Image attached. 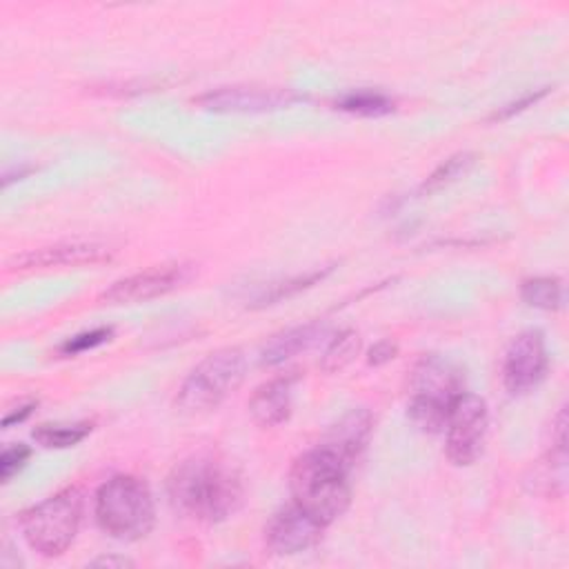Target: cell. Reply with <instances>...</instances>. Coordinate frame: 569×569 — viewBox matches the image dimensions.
I'll return each mask as SVG.
<instances>
[{
    "instance_id": "52a82bcc",
    "label": "cell",
    "mask_w": 569,
    "mask_h": 569,
    "mask_svg": "<svg viewBox=\"0 0 569 569\" xmlns=\"http://www.w3.org/2000/svg\"><path fill=\"white\" fill-rule=\"evenodd\" d=\"M487 427H489V409L485 398L462 391L453 400L447 416V425H445L447 458L456 467L473 465L482 456Z\"/></svg>"
},
{
    "instance_id": "9a60e30c",
    "label": "cell",
    "mask_w": 569,
    "mask_h": 569,
    "mask_svg": "<svg viewBox=\"0 0 569 569\" xmlns=\"http://www.w3.org/2000/svg\"><path fill=\"white\" fill-rule=\"evenodd\" d=\"M329 331V327L325 322H305V325H298V327H291V329H284L280 333H273L262 351H260V362L264 367H276V365H282L284 360L311 349L325 333Z\"/></svg>"
},
{
    "instance_id": "30bf717a",
    "label": "cell",
    "mask_w": 569,
    "mask_h": 569,
    "mask_svg": "<svg viewBox=\"0 0 569 569\" xmlns=\"http://www.w3.org/2000/svg\"><path fill=\"white\" fill-rule=\"evenodd\" d=\"M191 276H193V267L184 264V262L151 267V269H144L133 276L116 280L109 289L102 291L100 302H104V305L144 302V300L164 296L173 289H180L184 282L191 280Z\"/></svg>"
},
{
    "instance_id": "cb8c5ba5",
    "label": "cell",
    "mask_w": 569,
    "mask_h": 569,
    "mask_svg": "<svg viewBox=\"0 0 569 569\" xmlns=\"http://www.w3.org/2000/svg\"><path fill=\"white\" fill-rule=\"evenodd\" d=\"M547 93H549V87H542V89L529 91V93H525L522 98L511 100V102H507L505 107H500V109L491 116V120H507V118H511V116H516V113H520V111H525V109L533 107V104H536L540 98H545Z\"/></svg>"
},
{
    "instance_id": "7c38bea8",
    "label": "cell",
    "mask_w": 569,
    "mask_h": 569,
    "mask_svg": "<svg viewBox=\"0 0 569 569\" xmlns=\"http://www.w3.org/2000/svg\"><path fill=\"white\" fill-rule=\"evenodd\" d=\"M113 247L96 240H73L60 242L42 249L24 251L7 262L11 271H29V269H49V267H82L98 264L111 260Z\"/></svg>"
},
{
    "instance_id": "e0dca14e",
    "label": "cell",
    "mask_w": 569,
    "mask_h": 569,
    "mask_svg": "<svg viewBox=\"0 0 569 569\" xmlns=\"http://www.w3.org/2000/svg\"><path fill=\"white\" fill-rule=\"evenodd\" d=\"M336 109L353 113V116H362V118H380L387 116L396 109L393 98H389L382 91H373V89H360V91H349L345 96H340L336 102Z\"/></svg>"
},
{
    "instance_id": "5bb4252c",
    "label": "cell",
    "mask_w": 569,
    "mask_h": 569,
    "mask_svg": "<svg viewBox=\"0 0 569 569\" xmlns=\"http://www.w3.org/2000/svg\"><path fill=\"white\" fill-rule=\"evenodd\" d=\"M293 376H278L260 387L249 398V413L260 427H278L291 416V396H293Z\"/></svg>"
},
{
    "instance_id": "4316f807",
    "label": "cell",
    "mask_w": 569,
    "mask_h": 569,
    "mask_svg": "<svg viewBox=\"0 0 569 569\" xmlns=\"http://www.w3.org/2000/svg\"><path fill=\"white\" fill-rule=\"evenodd\" d=\"M89 567H109V569H120V567H133V560L124 556H100L89 562Z\"/></svg>"
},
{
    "instance_id": "d4e9b609",
    "label": "cell",
    "mask_w": 569,
    "mask_h": 569,
    "mask_svg": "<svg viewBox=\"0 0 569 569\" xmlns=\"http://www.w3.org/2000/svg\"><path fill=\"white\" fill-rule=\"evenodd\" d=\"M398 353V345L391 340H380L376 342L369 351H367V365L371 367H382L387 362H391Z\"/></svg>"
},
{
    "instance_id": "ffe728a7",
    "label": "cell",
    "mask_w": 569,
    "mask_h": 569,
    "mask_svg": "<svg viewBox=\"0 0 569 569\" xmlns=\"http://www.w3.org/2000/svg\"><path fill=\"white\" fill-rule=\"evenodd\" d=\"M476 162V153L471 151H460V153H453L449 156L445 162H440L427 178L425 182L420 184L418 193L420 196H427V193H433V191H440L442 187L456 182L458 178H462Z\"/></svg>"
},
{
    "instance_id": "8992f818",
    "label": "cell",
    "mask_w": 569,
    "mask_h": 569,
    "mask_svg": "<svg viewBox=\"0 0 569 569\" xmlns=\"http://www.w3.org/2000/svg\"><path fill=\"white\" fill-rule=\"evenodd\" d=\"M82 496L78 489H64L47 500L29 507L20 516L24 542L44 558L64 553L80 527Z\"/></svg>"
},
{
    "instance_id": "d6986e66",
    "label": "cell",
    "mask_w": 569,
    "mask_h": 569,
    "mask_svg": "<svg viewBox=\"0 0 569 569\" xmlns=\"http://www.w3.org/2000/svg\"><path fill=\"white\" fill-rule=\"evenodd\" d=\"M520 298L542 311H556L562 307V284L558 278L551 276H536L520 284Z\"/></svg>"
},
{
    "instance_id": "277c9868",
    "label": "cell",
    "mask_w": 569,
    "mask_h": 569,
    "mask_svg": "<svg viewBox=\"0 0 569 569\" xmlns=\"http://www.w3.org/2000/svg\"><path fill=\"white\" fill-rule=\"evenodd\" d=\"M409 391L407 416L411 425L422 433H440L453 400L462 393V373L451 360L427 353L411 369Z\"/></svg>"
},
{
    "instance_id": "3957f363",
    "label": "cell",
    "mask_w": 569,
    "mask_h": 569,
    "mask_svg": "<svg viewBox=\"0 0 569 569\" xmlns=\"http://www.w3.org/2000/svg\"><path fill=\"white\" fill-rule=\"evenodd\" d=\"M93 516L98 527L124 542L144 538L156 522L153 496L144 480L118 473L104 480L93 498Z\"/></svg>"
},
{
    "instance_id": "6da1fadb",
    "label": "cell",
    "mask_w": 569,
    "mask_h": 569,
    "mask_svg": "<svg viewBox=\"0 0 569 569\" xmlns=\"http://www.w3.org/2000/svg\"><path fill=\"white\" fill-rule=\"evenodd\" d=\"M167 496L176 511L207 525H218L240 511L244 482L216 453H196L178 462L167 478Z\"/></svg>"
},
{
    "instance_id": "ba28073f",
    "label": "cell",
    "mask_w": 569,
    "mask_h": 569,
    "mask_svg": "<svg viewBox=\"0 0 569 569\" xmlns=\"http://www.w3.org/2000/svg\"><path fill=\"white\" fill-rule=\"evenodd\" d=\"M293 89L284 87H256V84H233V87H218L204 91L196 98V102L213 113H269L289 109L296 102H302Z\"/></svg>"
},
{
    "instance_id": "9c48e42d",
    "label": "cell",
    "mask_w": 569,
    "mask_h": 569,
    "mask_svg": "<svg viewBox=\"0 0 569 569\" xmlns=\"http://www.w3.org/2000/svg\"><path fill=\"white\" fill-rule=\"evenodd\" d=\"M547 367L545 336L538 329H527L518 333L505 351L502 385L511 396H525L545 380Z\"/></svg>"
},
{
    "instance_id": "4fadbf2b",
    "label": "cell",
    "mask_w": 569,
    "mask_h": 569,
    "mask_svg": "<svg viewBox=\"0 0 569 569\" xmlns=\"http://www.w3.org/2000/svg\"><path fill=\"white\" fill-rule=\"evenodd\" d=\"M371 431H373V416L369 409L360 407V409L347 411L338 422H333L318 445L329 449L340 460L353 467L360 453L365 451V447L369 445Z\"/></svg>"
},
{
    "instance_id": "2e32d148",
    "label": "cell",
    "mask_w": 569,
    "mask_h": 569,
    "mask_svg": "<svg viewBox=\"0 0 569 569\" xmlns=\"http://www.w3.org/2000/svg\"><path fill=\"white\" fill-rule=\"evenodd\" d=\"M333 271V264L329 267H320V269H311V271H305V273H298L293 278H287V280H280V282H273L269 284L264 291H260L251 307L260 309V307H267V305H276V302H282L305 289H311L313 284H318L320 280H325L329 273Z\"/></svg>"
},
{
    "instance_id": "83f0119b",
    "label": "cell",
    "mask_w": 569,
    "mask_h": 569,
    "mask_svg": "<svg viewBox=\"0 0 569 569\" xmlns=\"http://www.w3.org/2000/svg\"><path fill=\"white\" fill-rule=\"evenodd\" d=\"M31 171H36V167H33V164H18V167H9V169H4V173H2V187L7 189L11 182L22 180V178H24V176H29Z\"/></svg>"
},
{
    "instance_id": "7a4b0ae2",
    "label": "cell",
    "mask_w": 569,
    "mask_h": 569,
    "mask_svg": "<svg viewBox=\"0 0 569 569\" xmlns=\"http://www.w3.org/2000/svg\"><path fill=\"white\" fill-rule=\"evenodd\" d=\"M351 469L353 467L340 460L336 453L316 445L313 449L300 453L291 465V502H296L322 527H329L347 511L351 502Z\"/></svg>"
},
{
    "instance_id": "603a6c76",
    "label": "cell",
    "mask_w": 569,
    "mask_h": 569,
    "mask_svg": "<svg viewBox=\"0 0 569 569\" xmlns=\"http://www.w3.org/2000/svg\"><path fill=\"white\" fill-rule=\"evenodd\" d=\"M29 456H31V449H29L24 442H18V445L7 447V449L0 453V480H2V482H9V480L24 467V462L29 460Z\"/></svg>"
},
{
    "instance_id": "ac0fdd59",
    "label": "cell",
    "mask_w": 569,
    "mask_h": 569,
    "mask_svg": "<svg viewBox=\"0 0 569 569\" xmlns=\"http://www.w3.org/2000/svg\"><path fill=\"white\" fill-rule=\"evenodd\" d=\"M360 347H362L360 333L353 329H342L327 345V349L320 358V369L325 373H340L356 360V356L360 353Z\"/></svg>"
},
{
    "instance_id": "484cf974",
    "label": "cell",
    "mask_w": 569,
    "mask_h": 569,
    "mask_svg": "<svg viewBox=\"0 0 569 569\" xmlns=\"http://www.w3.org/2000/svg\"><path fill=\"white\" fill-rule=\"evenodd\" d=\"M36 407H38V400L20 402L16 409H9V411L4 413V418H2V427H4V429H9L11 425H20V422H24V420L36 411Z\"/></svg>"
},
{
    "instance_id": "44dd1931",
    "label": "cell",
    "mask_w": 569,
    "mask_h": 569,
    "mask_svg": "<svg viewBox=\"0 0 569 569\" xmlns=\"http://www.w3.org/2000/svg\"><path fill=\"white\" fill-rule=\"evenodd\" d=\"M91 422H71V425H40L33 429V440L47 449H67L82 442L91 433Z\"/></svg>"
},
{
    "instance_id": "7402d4cb",
    "label": "cell",
    "mask_w": 569,
    "mask_h": 569,
    "mask_svg": "<svg viewBox=\"0 0 569 569\" xmlns=\"http://www.w3.org/2000/svg\"><path fill=\"white\" fill-rule=\"evenodd\" d=\"M113 336V329L111 327H98V329H89V331H82V333H76L71 338H67L62 345H60V353L62 356H76V353H82V351H89V349H96L100 345H104L107 340H111Z\"/></svg>"
},
{
    "instance_id": "5b68a950",
    "label": "cell",
    "mask_w": 569,
    "mask_h": 569,
    "mask_svg": "<svg viewBox=\"0 0 569 569\" xmlns=\"http://www.w3.org/2000/svg\"><path fill=\"white\" fill-rule=\"evenodd\" d=\"M247 358L238 347H222L200 360L182 380L176 393V407L196 416L216 409L244 380Z\"/></svg>"
},
{
    "instance_id": "8fae6325",
    "label": "cell",
    "mask_w": 569,
    "mask_h": 569,
    "mask_svg": "<svg viewBox=\"0 0 569 569\" xmlns=\"http://www.w3.org/2000/svg\"><path fill=\"white\" fill-rule=\"evenodd\" d=\"M325 527L296 502L278 509L264 525V545L276 556H296L316 547Z\"/></svg>"
}]
</instances>
